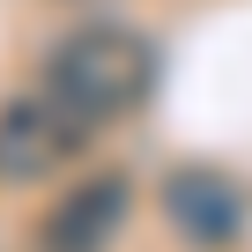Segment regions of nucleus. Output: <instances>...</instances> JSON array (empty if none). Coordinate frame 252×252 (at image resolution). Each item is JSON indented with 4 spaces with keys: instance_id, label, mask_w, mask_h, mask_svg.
<instances>
[{
    "instance_id": "obj_1",
    "label": "nucleus",
    "mask_w": 252,
    "mask_h": 252,
    "mask_svg": "<svg viewBox=\"0 0 252 252\" xmlns=\"http://www.w3.org/2000/svg\"><path fill=\"white\" fill-rule=\"evenodd\" d=\"M37 89L82 126V134H104V126L134 119L156 89V37L134 23H74L67 37H52Z\"/></svg>"
},
{
    "instance_id": "obj_2",
    "label": "nucleus",
    "mask_w": 252,
    "mask_h": 252,
    "mask_svg": "<svg viewBox=\"0 0 252 252\" xmlns=\"http://www.w3.org/2000/svg\"><path fill=\"white\" fill-rule=\"evenodd\" d=\"M82 126L45 96V89H15L0 104V186H45L60 163L82 156Z\"/></svg>"
},
{
    "instance_id": "obj_3",
    "label": "nucleus",
    "mask_w": 252,
    "mask_h": 252,
    "mask_svg": "<svg viewBox=\"0 0 252 252\" xmlns=\"http://www.w3.org/2000/svg\"><path fill=\"white\" fill-rule=\"evenodd\" d=\"M126 208H134V178L126 171H89L37 222V252H111V237L126 230Z\"/></svg>"
},
{
    "instance_id": "obj_4",
    "label": "nucleus",
    "mask_w": 252,
    "mask_h": 252,
    "mask_svg": "<svg viewBox=\"0 0 252 252\" xmlns=\"http://www.w3.org/2000/svg\"><path fill=\"white\" fill-rule=\"evenodd\" d=\"M163 222L193 245V252H230L245 237V193L215 171V163H178L163 178Z\"/></svg>"
}]
</instances>
